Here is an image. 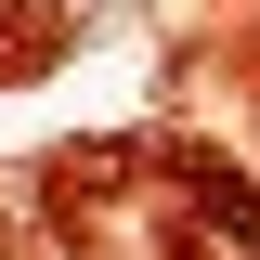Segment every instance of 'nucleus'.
Segmentation results:
<instances>
[]
</instances>
